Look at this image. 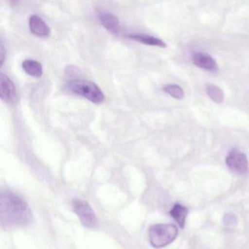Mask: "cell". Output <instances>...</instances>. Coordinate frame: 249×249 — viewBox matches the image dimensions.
<instances>
[{
    "instance_id": "obj_1",
    "label": "cell",
    "mask_w": 249,
    "mask_h": 249,
    "mask_svg": "<svg viewBox=\"0 0 249 249\" xmlns=\"http://www.w3.org/2000/svg\"><path fill=\"white\" fill-rule=\"evenodd\" d=\"M1 223L5 228L24 227L30 225L33 213L28 204L14 192H2L0 199Z\"/></svg>"
},
{
    "instance_id": "obj_2",
    "label": "cell",
    "mask_w": 249,
    "mask_h": 249,
    "mask_svg": "<svg viewBox=\"0 0 249 249\" xmlns=\"http://www.w3.org/2000/svg\"><path fill=\"white\" fill-rule=\"evenodd\" d=\"M178 234L177 227L173 224H154L148 230V240L153 247H165L176 240Z\"/></svg>"
},
{
    "instance_id": "obj_3",
    "label": "cell",
    "mask_w": 249,
    "mask_h": 249,
    "mask_svg": "<svg viewBox=\"0 0 249 249\" xmlns=\"http://www.w3.org/2000/svg\"><path fill=\"white\" fill-rule=\"evenodd\" d=\"M68 88L71 92L81 96L94 104H100L105 100L100 87L91 81L85 80H74L68 83Z\"/></svg>"
},
{
    "instance_id": "obj_4",
    "label": "cell",
    "mask_w": 249,
    "mask_h": 249,
    "mask_svg": "<svg viewBox=\"0 0 249 249\" xmlns=\"http://www.w3.org/2000/svg\"><path fill=\"white\" fill-rule=\"evenodd\" d=\"M72 208L84 227L87 228L95 227L97 224V216L94 210L87 201L81 199H74L72 202Z\"/></svg>"
},
{
    "instance_id": "obj_5",
    "label": "cell",
    "mask_w": 249,
    "mask_h": 249,
    "mask_svg": "<svg viewBox=\"0 0 249 249\" xmlns=\"http://www.w3.org/2000/svg\"><path fill=\"white\" fill-rule=\"evenodd\" d=\"M226 164L231 171L237 175H243L249 169V161L244 153L234 148L230 151L226 158Z\"/></svg>"
},
{
    "instance_id": "obj_6",
    "label": "cell",
    "mask_w": 249,
    "mask_h": 249,
    "mask_svg": "<svg viewBox=\"0 0 249 249\" xmlns=\"http://www.w3.org/2000/svg\"><path fill=\"white\" fill-rule=\"evenodd\" d=\"M0 97L2 101L12 103L17 98V89L14 82L8 75L1 73L0 77Z\"/></svg>"
},
{
    "instance_id": "obj_7",
    "label": "cell",
    "mask_w": 249,
    "mask_h": 249,
    "mask_svg": "<svg viewBox=\"0 0 249 249\" xmlns=\"http://www.w3.org/2000/svg\"><path fill=\"white\" fill-rule=\"evenodd\" d=\"M98 17L102 25L107 31L116 36L120 34V21L116 16L108 12H100Z\"/></svg>"
},
{
    "instance_id": "obj_8",
    "label": "cell",
    "mask_w": 249,
    "mask_h": 249,
    "mask_svg": "<svg viewBox=\"0 0 249 249\" xmlns=\"http://www.w3.org/2000/svg\"><path fill=\"white\" fill-rule=\"evenodd\" d=\"M192 62L198 68L208 71H216L218 65L213 58L203 52H196L192 56Z\"/></svg>"
},
{
    "instance_id": "obj_9",
    "label": "cell",
    "mask_w": 249,
    "mask_h": 249,
    "mask_svg": "<svg viewBox=\"0 0 249 249\" xmlns=\"http://www.w3.org/2000/svg\"><path fill=\"white\" fill-rule=\"evenodd\" d=\"M29 24H30V31L37 37H46L50 35L51 30L49 26L38 16H32L30 17Z\"/></svg>"
},
{
    "instance_id": "obj_10",
    "label": "cell",
    "mask_w": 249,
    "mask_h": 249,
    "mask_svg": "<svg viewBox=\"0 0 249 249\" xmlns=\"http://www.w3.org/2000/svg\"><path fill=\"white\" fill-rule=\"evenodd\" d=\"M129 37L138 43L148 45V46H157L163 49L167 47V45L163 40L153 36H147V35H131Z\"/></svg>"
},
{
    "instance_id": "obj_11",
    "label": "cell",
    "mask_w": 249,
    "mask_h": 249,
    "mask_svg": "<svg viewBox=\"0 0 249 249\" xmlns=\"http://www.w3.org/2000/svg\"><path fill=\"white\" fill-rule=\"evenodd\" d=\"M188 213H189L188 208L179 203H176L170 211V215L174 218L175 221L182 229L184 228L186 224Z\"/></svg>"
},
{
    "instance_id": "obj_12",
    "label": "cell",
    "mask_w": 249,
    "mask_h": 249,
    "mask_svg": "<svg viewBox=\"0 0 249 249\" xmlns=\"http://www.w3.org/2000/svg\"><path fill=\"white\" fill-rule=\"evenodd\" d=\"M22 68L28 75L34 78H40L43 75V66L37 61L27 59L23 62Z\"/></svg>"
},
{
    "instance_id": "obj_13",
    "label": "cell",
    "mask_w": 249,
    "mask_h": 249,
    "mask_svg": "<svg viewBox=\"0 0 249 249\" xmlns=\"http://www.w3.org/2000/svg\"><path fill=\"white\" fill-rule=\"evenodd\" d=\"M206 91L207 94L213 101L218 104L222 103L224 98V92L219 87L213 84H209L207 86Z\"/></svg>"
},
{
    "instance_id": "obj_14",
    "label": "cell",
    "mask_w": 249,
    "mask_h": 249,
    "mask_svg": "<svg viewBox=\"0 0 249 249\" xmlns=\"http://www.w3.org/2000/svg\"><path fill=\"white\" fill-rule=\"evenodd\" d=\"M163 90H164V92L167 93L173 98L178 99V100H180L184 97V92H183V90L182 89L181 87L176 85V84L165 86L163 88Z\"/></svg>"
},
{
    "instance_id": "obj_15",
    "label": "cell",
    "mask_w": 249,
    "mask_h": 249,
    "mask_svg": "<svg viewBox=\"0 0 249 249\" xmlns=\"http://www.w3.org/2000/svg\"><path fill=\"white\" fill-rule=\"evenodd\" d=\"M237 218L232 213H226L223 218V223L226 227H234L237 224Z\"/></svg>"
},
{
    "instance_id": "obj_16",
    "label": "cell",
    "mask_w": 249,
    "mask_h": 249,
    "mask_svg": "<svg viewBox=\"0 0 249 249\" xmlns=\"http://www.w3.org/2000/svg\"><path fill=\"white\" fill-rule=\"evenodd\" d=\"M0 53H1V66H2V65H3L4 63V60H5V53L3 45H2V46H1V52H0Z\"/></svg>"
},
{
    "instance_id": "obj_17",
    "label": "cell",
    "mask_w": 249,
    "mask_h": 249,
    "mask_svg": "<svg viewBox=\"0 0 249 249\" xmlns=\"http://www.w3.org/2000/svg\"><path fill=\"white\" fill-rule=\"evenodd\" d=\"M11 3L12 5H18V0H11Z\"/></svg>"
}]
</instances>
